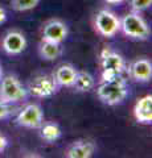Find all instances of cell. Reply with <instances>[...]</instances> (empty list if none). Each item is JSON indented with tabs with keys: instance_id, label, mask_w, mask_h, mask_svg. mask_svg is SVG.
Segmentation results:
<instances>
[{
	"instance_id": "ac0fdd59",
	"label": "cell",
	"mask_w": 152,
	"mask_h": 158,
	"mask_svg": "<svg viewBox=\"0 0 152 158\" xmlns=\"http://www.w3.org/2000/svg\"><path fill=\"white\" fill-rule=\"evenodd\" d=\"M128 2H130L131 11L139 12V13L151 8V6H152V0H128Z\"/></svg>"
},
{
	"instance_id": "277c9868",
	"label": "cell",
	"mask_w": 152,
	"mask_h": 158,
	"mask_svg": "<svg viewBox=\"0 0 152 158\" xmlns=\"http://www.w3.org/2000/svg\"><path fill=\"white\" fill-rule=\"evenodd\" d=\"M94 29L99 36L111 38L120 32V19L110 9H101L94 16Z\"/></svg>"
},
{
	"instance_id": "6da1fadb",
	"label": "cell",
	"mask_w": 152,
	"mask_h": 158,
	"mask_svg": "<svg viewBox=\"0 0 152 158\" xmlns=\"http://www.w3.org/2000/svg\"><path fill=\"white\" fill-rule=\"evenodd\" d=\"M128 95V86L126 79L119 75L109 81H101L97 87L98 99L107 106H118L124 102Z\"/></svg>"
},
{
	"instance_id": "8fae6325",
	"label": "cell",
	"mask_w": 152,
	"mask_h": 158,
	"mask_svg": "<svg viewBox=\"0 0 152 158\" xmlns=\"http://www.w3.org/2000/svg\"><path fill=\"white\" fill-rule=\"evenodd\" d=\"M97 145L90 140H77L67 148L65 157L67 158H90L94 156Z\"/></svg>"
},
{
	"instance_id": "5b68a950",
	"label": "cell",
	"mask_w": 152,
	"mask_h": 158,
	"mask_svg": "<svg viewBox=\"0 0 152 158\" xmlns=\"http://www.w3.org/2000/svg\"><path fill=\"white\" fill-rule=\"evenodd\" d=\"M28 91L15 75H6L0 79V99L7 103H17L27 98Z\"/></svg>"
},
{
	"instance_id": "5bb4252c",
	"label": "cell",
	"mask_w": 152,
	"mask_h": 158,
	"mask_svg": "<svg viewBox=\"0 0 152 158\" xmlns=\"http://www.w3.org/2000/svg\"><path fill=\"white\" fill-rule=\"evenodd\" d=\"M38 54L45 61H54V59H57L62 54L61 44L41 40V42L38 44Z\"/></svg>"
},
{
	"instance_id": "3957f363",
	"label": "cell",
	"mask_w": 152,
	"mask_h": 158,
	"mask_svg": "<svg viewBox=\"0 0 152 158\" xmlns=\"http://www.w3.org/2000/svg\"><path fill=\"white\" fill-rule=\"evenodd\" d=\"M101 81H109L122 75L126 71V61L123 56L114 52L110 48H105L99 54Z\"/></svg>"
},
{
	"instance_id": "4fadbf2b",
	"label": "cell",
	"mask_w": 152,
	"mask_h": 158,
	"mask_svg": "<svg viewBox=\"0 0 152 158\" xmlns=\"http://www.w3.org/2000/svg\"><path fill=\"white\" fill-rule=\"evenodd\" d=\"M77 71H78L77 69L73 65H70V63H63V65H60L54 70L53 78H54L58 87H72L76 81Z\"/></svg>"
},
{
	"instance_id": "30bf717a",
	"label": "cell",
	"mask_w": 152,
	"mask_h": 158,
	"mask_svg": "<svg viewBox=\"0 0 152 158\" xmlns=\"http://www.w3.org/2000/svg\"><path fill=\"white\" fill-rule=\"evenodd\" d=\"M128 77L135 82L145 83L150 82L152 78V63L147 58H138L131 62L128 67H126Z\"/></svg>"
},
{
	"instance_id": "7402d4cb",
	"label": "cell",
	"mask_w": 152,
	"mask_h": 158,
	"mask_svg": "<svg viewBox=\"0 0 152 158\" xmlns=\"http://www.w3.org/2000/svg\"><path fill=\"white\" fill-rule=\"evenodd\" d=\"M107 4H111V6H118V4H122L126 0H105Z\"/></svg>"
},
{
	"instance_id": "44dd1931",
	"label": "cell",
	"mask_w": 152,
	"mask_h": 158,
	"mask_svg": "<svg viewBox=\"0 0 152 158\" xmlns=\"http://www.w3.org/2000/svg\"><path fill=\"white\" fill-rule=\"evenodd\" d=\"M6 20H7V12L4 8L0 7V25L6 23Z\"/></svg>"
},
{
	"instance_id": "52a82bcc",
	"label": "cell",
	"mask_w": 152,
	"mask_h": 158,
	"mask_svg": "<svg viewBox=\"0 0 152 158\" xmlns=\"http://www.w3.org/2000/svg\"><path fill=\"white\" fill-rule=\"evenodd\" d=\"M16 123L20 127L29 128V129H37L44 123V112L41 107L35 103L27 104L19 111L16 116Z\"/></svg>"
},
{
	"instance_id": "2e32d148",
	"label": "cell",
	"mask_w": 152,
	"mask_h": 158,
	"mask_svg": "<svg viewBox=\"0 0 152 158\" xmlns=\"http://www.w3.org/2000/svg\"><path fill=\"white\" fill-rule=\"evenodd\" d=\"M61 128L56 123H45L40 127V136L46 142H54L61 137Z\"/></svg>"
},
{
	"instance_id": "7c38bea8",
	"label": "cell",
	"mask_w": 152,
	"mask_h": 158,
	"mask_svg": "<svg viewBox=\"0 0 152 158\" xmlns=\"http://www.w3.org/2000/svg\"><path fill=\"white\" fill-rule=\"evenodd\" d=\"M134 117L140 124L152 123V95H144L134 106Z\"/></svg>"
},
{
	"instance_id": "ffe728a7",
	"label": "cell",
	"mask_w": 152,
	"mask_h": 158,
	"mask_svg": "<svg viewBox=\"0 0 152 158\" xmlns=\"http://www.w3.org/2000/svg\"><path fill=\"white\" fill-rule=\"evenodd\" d=\"M7 146H8V140H7V137L3 135L2 132H0V154L7 149Z\"/></svg>"
},
{
	"instance_id": "8992f818",
	"label": "cell",
	"mask_w": 152,
	"mask_h": 158,
	"mask_svg": "<svg viewBox=\"0 0 152 158\" xmlns=\"http://www.w3.org/2000/svg\"><path fill=\"white\" fill-rule=\"evenodd\" d=\"M28 91L32 96L45 99L50 98L58 91V85L53 75H38L33 78L28 86Z\"/></svg>"
},
{
	"instance_id": "603a6c76",
	"label": "cell",
	"mask_w": 152,
	"mask_h": 158,
	"mask_svg": "<svg viewBox=\"0 0 152 158\" xmlns=\"http://www.w3.org/2000/svg\"><path fill=\"white\" fill-rule=\"evenodd\" d=\"M2 77H3V67L0 65V79H2Z\"/></svg>"
},
{
	"instance_id": "7a4b0ae2",
	"label": "cell",
	"mask_w": 152,
	"mask_h": 158,
	"mask_svg": "<svg viewBox=\"0 0 152 158\" xmlns=\"http://www.w3.org/2000/svg\"><path fill=\"white\" fill-rule=\"evenodd\" d=\"M120 32L131 40L145 41L151 34V29L139 12L131 11L120 19Z\"/></svg>"
},
{
	"instance_id": "9c48e42d",
	"label": "cell",
	"mask_w": 152,
	"mask_h": 158,
	"mask_svg": "<svg viewBox=\"0 0 152 158\" xmlns=\"http://www.w3.org/2000/svg\"><path fill=\"white\" fill-rule=\"evenodd\" d=\"M69 33L67 25L60 19H50L41 28V40L61 44L65 41Z\"/></svg>"
},
{
	"instance_id": "e0dca14e",
	"label": "cell",
	"mask_w": 152,
	"mask_h": 158,
	"mask_svg": "<svg viewBox=\"0 0 152 158\" xmlns=\"http://www.w3.org/2000/svg\"><path fill=\"white\" fill-rule=\"evenodd\" d=\"M41 0H11V6L16 12H28L35 9Z\"/></svg>"
},
{
	"instance_id": "d6986e66",
	"label": "cell",
	"mask_w": 152,
	"mask_h": 158,
	"mask_svg": "<svg viewBox=\"0 0 152 158\" xmlns=\"http://www.w3.org/2000/svg\"><path fill=\"white\" fill-rule=\"evenodd\" d=\"M9 115H11V107H9V103L0 99V120L7 118Z\"/></svg>"
},
{
	"instance_id": "ba28073f",
	"label": "cell",
	"mask_w": 152,
	"mask_h": 158,
	"mask_svg": "<svg viewBox=\"0 0 152 158\" xmlns=\"http://www.w3.org/2000/svg\"><path fill=\"white\" fill-rule=\"evenodd\" d=\"M27 37L24 33L17 31V29H12L8 31L3 36L2 41H0V48L2 50L8 54V56H19L27 49Z\"/></svg>"
},
{
	"instance_id": "9a60e30c",
	"label": "cell",
	"mask_w": 152,
	"mask_h": 158,
	"mask_svg": "<svg viewBox=\"0 0 152 158\" xmlns=\"http://www.w3.org/2000/svg\"><path fill=\"white\" fill-rule=\"evenodd\" d=\"M95 86L94 77L87 71H77L76 81L73 83V88L78 92H89Z\"/></svg>"
}]
</instances>
